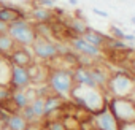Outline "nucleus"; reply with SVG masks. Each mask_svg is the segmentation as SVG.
<instances>
[{
	"instance_id": "nucleus-1",
	"label": "nucleus",
	"mask_w": 135,
	"mask_h": 130,
	"mask_svg": "<svg viewBox=\"0 0 135 130\" xmlns=\"http://www.w3.org/2000/svg\"><path fill=\"white\" fill-rule=\"evenodd\" d=\"M46 86L59 97L70 98V94L73 91L75 81H73V70L72 68H51L46 79Z\"/></svg>"
},
{
	"instance_id": "nucleus-2",
	"label": "nucleus",
	"mask_w": 135,
	"mask_h": 130,
	"mask_svg": "<svg viewBox=\"0 0 135 130\" xmlns=\"http://www.w3.org/2000/svg\"><path fill=\"white\" fill-rule=\"evenodd\" d=\"M135 89V78L130 75L129 70L122 68L119 72L110 73L105 92L110 97H130Z\"/></svg>"
},
{
	"instance_id": "nucleus-3",
	"label": "nucleus",
	"mask_w": 135,
	"mask_h": 130,
	"mask_svg": "<svg viewBox=\"0 0 135 130\" xmlns=\"http://www.w3.org/2000/svg\"><path fill=\"white\" fill-rule=\"evenodd\" d=\"M108 111L121 125L135 122V100L132 97H110Z\"/></svg>"
},
{
	"instance_id": "nucleus-4",
	"label": "nucleus",
	"mask_w": 135,
	"mask_h": 130,
	"mask_svg": "<svg viewBox=\"0 0 135 130\" xmlns=\"http://www.w3.org/2000/svg\"><path fill=\"white\" fill-rule=\"evenodd\" d=\"M8 35L15 40V43L18 46H32L35 38H37V32L33 29V24L29 22L27 19H19L13 24L8 26Z\"/></svg>"
},
{
	"instance_id": "nucleus-5",
	"label": "nucleus",
	"mask_w": 135,
	"mask_h": 130,
	"mask_svg": "<svg viewBox=\"0 0 135 130\" xmlns=\"http://www.w3.org/2000/svg\"><path fill=\"white\" fill-rule=\"evenodd\" d=\"M32 54L38 62H51L56 57L60 56L59 51V43L52 41L51 38H45V37H37L33 44H32Z\"/></svg>"
},
{
	"instance_id": "nucleus-6",
	"label": "nucleus",
	"mask_w": 135,
	"mask_h": 130,
	"mask_svg": "<svg viewBox=\"0 0 135 130\" xmlns=\"http://www.w3.org/2000/svg\"><path fill=\"white\" fill-rule=\"evenodd\" d=\"M30 75L29 70L24 67H18V65H10V81L8 86L11 91H26L30 87Z\"/></svg>"
},
{
	"instance_id": "nucleus-7",
	"label": "nucleus",
	"mask_w": 135,
	"mask_h": 130,
	"mask_svg": "<svg viewBox=\"0 0 135 130\" xmlns=\"http://www.w3.org/2000/svg\"><path fill=\"white\" fill-rule=\"evenodd\" d=\"M91 122L94 124L95 130H121L119 124L116 122V119L113 117V114L108 111V103H105L100 111H97V113L92 114V121Z\"/></svg>"
},
{
	"instance_id": "nucleus-8",
	"label": "nucleus",
	"mask_w": 135,
	"mask_h": 130,
	"mask_svg": "<svg viewBox=\"0 0 135 130\" xmlns=\"http://www.w3.org/2000/svg\"><path fill=\"white\" fill-rule=\"evenodd\" d=\"M69 44H70L72 51H75L76 54L86 56V57H89V59H92V60H97V59L103 57V51L99 49V48H95V46H92V44H89L83 37L73 38Z\"/></svg>"
},
{
	"instance_id": "nucleus-9",
	"label": "nucleus",
	"mask_w": 135,
	"mask_h": 130,
	"mask_svg": "<svg viewBox=\"0 0 135 130\" xmlns=\"http://www.w3.org/2000/svg\"><path fill=\"white\" fill-rule=\"evenodd\" d=\"M19 19H27V13L19 7H15L8 2L0 0V22H5L10 26Z\"/></svg>"
},
{
	"instance_id": "nucleus-10",
	"label": "nucleus",
	"mask_w": 135,
	"mask_h": 130,
	"mask_svg": "<svg viewBox=\"0 0 135 130\" xmlns=\"http://www.w3.org/2000/svg\"><path fill=\"white\" fill-rule=\"evenodd\" d=\"M7 60L10 62V65H18V67L29 68L30 65L35 62V57H33V54H32L26 46H18V48L7 57Z\"/></svg>"
},
{
	"instance_id": "nucleus-11",
	"label": "nucleus",
	"mask_w": 135,
	"mask_h": 130,
	"mask_svg": "<svg viewBox=\"0 0 135 130\" xmlns=\"http://www.w3.org/2000/svg\"><path fill=\"white\" fill-rule=\"evenodd\" d=\"M83 38L89 43V44H92V46H95V48H99V49H105L107 48V43H108V40H110V35H105V33H102V32H99V30H94V29H88V32L83 35Z\"/></svg>"
},
{
	"instance_id": "nucleus-12",
	"label": "nucleus",
	"mask_w": 135,
	"mask_h": 130,
	"mask_svg": "<svg viewBox=\"0 0 135 130\" xmlns=\"http://www.w3.org/2000/svg\"><path fill=\"white\" fill-rule=\"evenodd\" d=\"M89 72H91V76L95 83V86L102 91L107 89V83H108V78H110V73L102 67L100 63H94L89 67Z\"/></svg>"
},
{
	"instance_id": "nucleus-13",
	"label": "nucleus",
	"mask_w": 135,
	"mask_h": 130,
	"mask_svg": "<svg viewBox=\"0 0 135 130\" xmlns=\"http://www.w3.org/2000/svg\"><path fill=\"white\" fill-rule=\"evenodd\" d=\"M30 19L35 24H49L54 19V16H52L51 8H45V7L33 5L32 10H30Z\"/></svg>"
},
{
	"instance_id": "nucleus-14",
	"label": "nucleus",
	"mask_w": 135,
	"mask_h": 130,
	"mask_svg": "<svg viewBox=\"0 0 135 130\" xmlns=\"http://www.w3.org/2000/svg\"><path fill=\"white\" fill-rule=\"evenodd\" d=\"M65 98L56 95V94H51L49 97L45 98V117L43 119H51L54 116V113H57L62 106V102Z\"/></svg>"
},
{
	"instance_id": "nucleus-15",
	"label": "nucleus",
	"mask_w": 135,
	"mask_h": 130,
	"mask_svg": "<svg viewBox=\"0 0 135 130\" xmlns=\"http://www.w3.org/2000/svg\"><path fill=\"white\" fill-rule=\"evenodd\" d=\"M18 48V44L15 43V40L7 33H0V57H8L15 49Z\"/></svg>"
},
{
	"instance_id": "nucleus-16",
	"label": "nucleus",
	"mask_w": 135,
	"mask_h": 130,
	"mask_svg": "<svg viewBox=\"0 0 135 130\" xmlns=\"http://www.w3.org/2000/svg\"><path fill=\"white\" fill-rule=\"evenodd\" d=\"M5 130H30V124L21 116V113H18V114H11L8 117Z\"/></svg>"
},
{
	"instance_id": "nucleus-17",
	"label": "nucleus",
	"mask_w": 135,
	"mask_h": 130,
	"mask_svg": "<svg viewBox=\"0 0 135 130\" xmlns=\"http://www.w3.org/2000/svg\"><path fill=\"white\" fill-rule=\"evenodd\" d=\"M0 113H5V114L11 116V114L21 113V109L16 106V103H15L10 97H7V98H2V100H0Z\"/></svg>"
},
{
	"instance_id": "nucleus-18",
	"label": "nucleus",
	"mask_w": 135,
	"mask_h": 130,
	"mask_svg": "<svg viewBox=\"0 0 135 130\" xmlns=\"http://www.w3.org/2000/svg\"><path fill=\"white\" fill-rule=\"evenodd\" d=\"M30 106H32V111L35 114V117L38 121H43L45 117V98L43 97H37L30 102Z\"/></svg>"
},
{
	"instance_id": "nucleus-19",
	"label": "nucleus",
	"mask_w": 135,
	"mask_h": 130,
	"mask_svg": "<svg viewBox=\"0 0 135 130\" xmlns=\"http://www.w3.org/2000/svg\"><path fill=\"white\" fill-rule=\"evenodd\" d=\"M69 24H70L72 30H73L78 37H83V35L88 32V29H89V26L84 22V19H78V18H75V19H69Z\"/></svg>"
},
{
	"instance_id": "nucleus-20",
	"label": "nucleus",
	"mask_w": 135,
	"mask_h": 130,
	"mask_svg": "<svg viewBox=\"0 0 135 130\" xmlns=\"http://www.w3.org/2000/svg\"><path fill=\"white\" fill-rule=\"evenodd\" d=\"M10 98L16 103V106H18L19 109H22L24 106H27V105H29V100H27L26 91H11Z\"/></svg>"
},
{
	"instance_id": "nucleus-21",
	"label": "nucleus",
	"mask_w": 135,
	"mask_h": 130,
	"mask_svg": "<svg viewBox=\"0 0 135 130\" xmlns=\"http://www.w3.org/2000/svg\"><path fill=\"white\" fill-rule=\"evenodd\" d=\"M43 130H65L62 119H43Z\"/></svg>"
},
{
	"instance_id": "nucleus-22",
	"label": "nucleus",
	"mask_w": 135,
	"mask_h": 130,
	"mask_svg": "<svg viewBox=\"0 0 135 130\" xmlns=\"http://www.w3.org/2000/svg\"><path fill=\"white\" fill-rule=\"evenodd\" d=\"M21 116L30 124V127L33 125V124H37V122H40L37 117H35V114H33V111H32V106H30V103L27 105V106H24L22 109H21Z\"/></svg>"
},
{
	"instance_id": "nucleus-23",
	"label": "nucleus",
	"mask_w": 135,
	"mask_h": 130,
	"mask_svg": "<svg viewBox=\"0 0 135 130\" xmlns=\"http://www.w3.org/2000/svg\"><path fill=\"white\" fill-rule=\"evenodd\" d=\"M110 37L116 38V40H122L124 38V30L116 27V26H110Z\"/></svg>"
},
{
	"instance_id": "nucleus-24",
	"label": "nucleus",
	"mask_w": 135,
	"mask_h": 130,
	"mask_svg": "<svg viewBox=\"0 0 135 130\" xmlns=\"http://www.w3.org/2000/svg\"><path fill=\"white\" fill-rule=\"evenodd\" d=\"M122 40H124L126 43H129V44H130V43H135V35H133V33H124V38H122Z\"/></svg>"
},
{
	"instance_id": "nucleus-25",
	"label": "nucleus",
	"mask_w": 135,
	"mask_h": 130,
	"mask_svg": "<svg viewBox=\"0 0 135 130\" xmlns=\"http://www.w3.org/2000/svg\"><path fill=\"white\" fill-rule=\"evenodd\" d=\"M92 13L97 14V16H100V18H108V13H107V11H102V10H99V8H92Z\"/></svg>"
},
{
	"instance_id": "nucleus-26",
	"label": "nucleus",
	"mask_w": 135,
	"mask_h": 130,
	"mask_svg": "<svg viewBox=\"0 0 135 130\" xmlns=\"http://www.w3.org/2000/svg\"><path fill=\"white\" fill-rule=\"evenodd\" d=\"M121 130H135V122H130V124H124V125H121Z\"/></svg>"
},
{
	"instance_id": "nucleus-27",
	"label": "nucleus",
	"mask_w": 135,
	"mask_h": 130,
	"mask_svg": "<svg viewBox=\"0 0 135 130\" xmlns=\"http://www.w3.org/2000/svg\"><path fill=\"white\" fill-rule=\"evenodd\" d=\"M7 32H8V24L0 22V33H7Z\"/></svg>"
},
{
	"instance_id": "nucleus-28",
	"label": "nucleus",
	"mask_w": 135,
	"mask_h": 130,
	"mask_svg": "<svg viewBox=\"0 0 135 130\" xmlns=\"http://www.w3.org/2000/svg\"><path fill=\"white\" fill-rule=\"evenodd\" d=\"M70 5H78V0H69Z\"/></svg>"
},
{
	"instance_id": "nucleus-29",
	"label": "nucleus",
	"mask_w": 135,
	"mask_h": 130,
	"mask_svg": "<svg viewBox=\"0 0 135 130\" xmlns=\"http://www.w3.org/2000/svg\"><path fill=\"white\" fill-rule=\"evenodd\" d=\"M130 22H132V24H135V16H132V18H130Z\"/></svg>"
},
{
	"instance_id": "nucleus-30",
	"label": "nucleus",
	"mask_w": 135,
	"mask_h": 130,
	"mask_svg": "<svg viewBox=\"0 0 135 130\" xmlns=\"http://www.w3.org/2000/svg\"><path fill=\"white\" fill-rule=\"evenodd\" d=\"M133 35H135V30H133Z\"/></svg>"
}]
</instances>
